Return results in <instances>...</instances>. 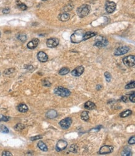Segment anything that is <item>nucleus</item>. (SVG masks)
<instances>
[{
	"mask_svg": "<svg viewBox=\"0 0 135 156\" xmlns=\"http://www.w3.org/2000/svg\"><path fill=\"white\" fill-rule=\"evenodd\" d=\"M128 143H129V144H135V137L134 136L131 137V138L130 139H129V141H128Z\"/></svg>",
	"mask_w": 135,
	"mask_h": 156,
	"instance_id": "34",
	"label": "nucleus"
},
{
	"mask_svg": "<svg viewBox=\"0 0 135 156\" xmlns=\"http://www.w3.org/2000/svg\"><path fill=\"white\" fill-rule=\"evenodd\" d=\"M132 113H133V112H132L131 110H127L126 111L121 113L120 114V116H121V118H126V117H128L129 116H130Z\"/></svg>",
	"mask_w": 135,
	"mask_h": 156,
	"instance_id": "25",
	"label": "nucleus"
},
{
	"mask_svg": "<svg viewBox=\"0 0 135 156\" xmlns=\"http://www.w3.org/2000/svg\"><path fill=\"white\" fill-rule=\"evenodd\" d=\"M105 78H106V80L108 82H110L111 81V79H112V75H111V74L109 73V72H106L105 73Z\"/></svg>",
	"mask_w": 135,
	"mask_h": 156,
	"instance_id": "32",
	"label": "nucleus"
},
{
	"mask_svg": "<svg viewBox=\"0 0 135 156\" xmlns=\"http://www.w3.org/2000/svg\"><path fill=\"white\" fill-rule=\"evenodd\" d=\"M84 108L87 110H94V109L96 108V105L93 102L90 101H88L87 102L85 103L84 105Z\"/></svg>",
	"mask_w": 135,
	"mask_h": 156,
	"instance_id": "16",
	"label": "nucleus"
},
{
	"mask_svg": "<svg viewBox=\"0 0 135 156\" xmlns=\"http://www.w3.org/2000/svg\"><path fill=\"white\" fill-rule=\"evenodd\" d=\"M69 150H70L71 152L73 153L77 152V151H78V146H77V145L75 144H72L70 147V148H69Z\"/></svg>",
	"mask_w": 135,
	"mask_h": 156,
	"instance_id": "28",
	"label": "nucleus"
},
{
	"mask_svg": "<svg viewBox=\"0 0 135 156\" xmlns=\"http://www.w3.org/2000/svg\"><path fill=\"white\" fill-rule=\"evenodd\" d=\"M67 146V142L65 141V140L61 139L57 142L56 144V150L57 151L60 152L64 150Z\"/></svg>",
	"mask_w": 135,
	"mask_h": 156,
	"instance_id": "10",
	"label": "nucleus"
},
{
	"mask_svg": "<svg viewBox=\"0 0 135 156\" xmlns=\"http://www.w3.org/2000/svg\"><path fill=\"white\" fill-rule=\"evenodd\" d=\"M46 116L49 119H53L57 116V112L54 110H50L47 113Z\"/></svg>",
	"mask_w": 135,
	"mask_h": 156,
	"instance_id": "18",
	"label": "nucleus"
},
{
	"mask_svg": "<svg viewBox=\"0 0 135 156\" xmlns=\"http://www.w3.org/2000/svg\"><path fill=\"white\" fill-rule=\"evenodd\" d=\"M70 72V69L69 68H67V67H64V68H61V70L59 72V74L61 75H65L67 73H69Z\"/></svg>",
	"mask_w": 135,
	"mask_h": 156,
	"instance_id": "23",
	"label": "nucleus"
},
{
	"mask_svg": "<svg viewBox=\"0 0 135 156\" xmlns=\"http://www.w3.org/2000/svg\"><path fill=\"white\" fill-rule=\"evenodd\" d=\"M18 110L21 113H26L28 111V107L26 105L22 103V104H20L18 106Z\"/></svg>",
	"mask_w": 135,
	"mask_h": 156,
	"instance_id": "19",
	"label": "nucleus"
},
{
	"mask_svg": "<svg viewBox=\"0 0 135 156\" xmlns=\"http://www.w3.org/2000/svg\"><path fill=\"white\" fill-rule=\"evenodd\" d=\"M42 138V136L41 135H38V136H36L34 137H32V138H30V139L31 140V141H36V140H38V139H41Z\"/></svg>",
	"mask_w": 135,
	"mask_h": 156,
	"instance_id": "33",
	"label": "nucleus"
},
{
	"mask_svg": "<svg viewBox=\"0 0 135 156\" xmlns=\"http://www.w3.org/2000/svg\"><path fill=\"white\" fill-rule=\"evenodd\" d=\"M117 8V5L115 3L113 2V1H107L105 5V9H106V12L109 14L113 13L115 10Z\"/></svg>",
	"mask_w": 135,
	"mask_h": 156,
	"instance_id": "7",
	"label": "nucleus"
},
{
	"mask_svg": "<svg viewBox=\"0 0 135 156\" xmlns=\"http://www.w3.org/2000/svg\"><path fill=\"white\" fill-rule=\"evenodd\" d=\"M17 38H18L19 41L22 42H24L26 41V39H27V36H26L25 34H19L17 36Z\"/></svg>",
	"mask_w": 135,
	"mask_h": 156,
	"instance_id": "26",
	"label": "nucleus"
},
{
	"mask_svg": "<svg viewBox=\"0 0 135 156\" xmlns=\"http://www.w3.org/2000/svg\"><path fill=\"white\" fill-rule=\"evenodd\" d=\"M0 37H1V31H0Z\"/></svg>",
	"mask_w": 135,
	"mask_h": 156,
	"instance_id": "44",
	"label": "nucleus"
},
{
	"mask_svg": "<svg viewBox=\"0 0 135 156\" xmlns=\"http://www.w3.org/2000/svg\"><path fill=\"white\" fill-rule=\"evenodd\" d=\"M39 44V40L38 39H33L32 41L28 42L27 47L28 49H34L37 47Z\"/></svg>",
	"mask_w": 135,
	"mask_h": 156,
	"instance_id": "13",
	"label": "nucleus"
},
{
	"mask_svg": "<svg viewBox=\"0 0 135 156\" xmlns=\"http://www.w3.org/2000/svg\"><path fill=\"white\" fill-rule=\"evenodd\" d=\"M14 71H15V69H14V68H9V69L6 70L4 72V74H5V75H9L11 73H13Z\"/></svg>",
	"mask_w": 135,
	"mask_h": 156,
	"instance_id": "30",
	"label": "nucleus"
},
{
	"mask_svg": "<svg viewBox=\"0 0 135 156\" xmlns=\"http://www.w3.org/2000/svg\"><path fill=\"white\" fill-rule=\"evenodd\" d=\"M37 146H38V147L41 150H42V151L47 152L48 150L47 146L44 142H43L42 141H39V142H38V144H37Z\"/></svg>",
	"mask_w": 135,
	"mask_h": 156,
	"instance_id": "20",
	"label": "nucleus"
},
{
	"mask_svg": "<svg viewBox=\"0 0 135 156\" xmlns=\"http://www.w3.org/2000/svg\"><path fill=\"white\" fill-rule=\"evenodd\" d=\"M24 68H26L28 70H33V67L31 65H25Z\"/></svg>",
	"mask_w": 135,
	"mask_h": 156,
	"instance_id": "40",
	"label": "nucleus"
},
{
	"mask_svg": "<svg viewBox=\"0 0 135 156\" xmlns=\"http://www.w3.org/2000/svg\"><path fill=\"white\" fill-rule=\"evenodd\" d=\"M121 155L123 156H131L132 155V150L129 147H125L121 152Z\"/></svg>",
	"mask_w": 135,
	"mask_h": 156,
	"instance_id": "17",
	"label": "nucleus"
},
{
	"mask_svg": "<svg viewBox=\"0 0 135 156\" xmlns=\"http://www.w3.org/2000/svg\"><path fill=\"white\" fill-rule=\"evenodd\" d=\"M14 128L16 131H21V130L24 129V125L23 124L18 123V124H17L15 126H14Z\"/></svg>",
	"mask_w": 135,
	"mask_h": 156,
	"instance_id": "27",
	"label": "nucleus"
},
{
	"mask_svg": "<svg viewBox=\"0 0 135 156\" xmlns=\"http://www.w3.org/2000/svg\"><path fill=\"white\" fill-rule=\"evenodd\" d=\"M2 155L3 156H12L13 155H12V154L10 152L5 150V151L3 152Z\"/></svg>",
	"mask_w": 135,
	"mask_h": 156,
	"instance_id": "35",
	"label": "nucleus"
},
{
	"mask_svg": "<svg viewBox=\"0 0 135 156\" xmlns=\"http://www.w3.org/2000/svg\"><path fill=\"white\" fill-rule=\"evenodd\" d=\"M114 147L112 146H103L100 148L99 150L100 154H110L113 151Z\"/></svg>",
	"mask_w": 135,
	"mask_h": 156,
	"instance_id": "11",
	"label": "nucleus"
},
{
	"mask_svg": "<svg viewBox=\"0 0 135 156\" xmlns=\"http://www.w3.org/2000/svg\"><path fill=\"white\" fill-rule=\"evenodd\" d=\"M81 118L85 121H87L89 120V113L86 111H84L81 114Z\"/></svg>",
	"mask_w": 135,
	"mask_h": 156,
	"instance_id": "24",
	"label": "nucleus"
},
{
	"mask_svg": "<svg viewBox=\"0 0 135 156\" xmlns=\"http://www.w3.org/2000/svg\"><path fill=\"white\" fill-rule=\"evenodd\" d=\"M0 132H1V133H6V134H7V133H9V129H8V127H6L5 126L2 125V126H0Z\"/></svg>",
	"mask_w": 135,
	"mask_h": 156,
	"instance_id": "29",
	"label": "nucleus"
},
{
	"mask_svg": "<svg viewBox=\"0 0 135 156\" xmlns=\"http://www.w3.org/2000/svg\"><path fill=\"white\" fill-rule=\"evenodd\" d=\"M58 18L61 21H63V22L67 21H69V19H70V14L67 13H62V14L59 15Z\"/></svg>",
	"mask_w": 135,
	"mask_h": 156,
	"instance_id": "15",
	"label": "nucleus"
},
{
	"mask_svg": "<svg viewBox=\"0 0 135 156\" xmlns=\"http://www.w3.org/2000/svg\"><path fill=\"white\" fill-rule=\"evenodd\" d=\"M0 75H1V73H0Z\"/></svg>",
	"mask_w": 135,
	"mask_h": 156,
	"instance_id": "45",
	"label": "nucleus"
},
{
	"mask_svg": "<svg viewBox=\"0 0 135 156\" xmlns=\"http://www.w3.org/2000/svg\"><path fill=\"white\" fill-rule=\"evenodd\" d=\"M84 67L83 66H78L76 67L74 70L72 71L71 74L73 76H79L84 73Z\"/></svg>",
	"mask_w": 135,
	"mask_h": 156,
	"instance_id": "12",
	"label": "nucleus"
},
{
	"mask_svg": "<svg viewBox=\"0 0 135 156\" xmlns=\"http://www.w3.org/2000/svg\"><path fill=\"white\" fill-rule=\"evenodd\" d=\"M85 32L83 30H77L75 31L74 33L70 36V40L72 43L74 44H78L84 41V36Z\"/></svg>",
	"mask_w": 135,
	"mask_h": 156,
	"instance_id": "1",
	"label": "nucleus"
},
{
	"mask_svg": "<svg viewBox=\"0 0 135 156\" xmlns=\"http://www.w3.org/2000/svg\"><path fill=\"white\" fill-rule=\"evenodd\" d=\"M37 59L41 62H45L48 60V56L44 52L42 51H40L37 53Z\"/></svg>",
	"mask_w": 135,
	"mask_h": 156,
	"instance_id": "14",
	"label": "nucleus"
},
{
	"mask_svg": "<svg viewBox=\"0 0 135 156\" xmlns=\"http://www.w3.org/2000/svg\"><path fill=\"white\" fill-rule=\"evenodd\" d=\"M42 1H47V0H42Z\"/></svg>",
	"mask_w": 135,
	"mask_h": 156,
	"instance_id": "43",
	"label": "nucleus"
},
{
	"mask_svg": "<svg viewBox=\"0 0 135 156\" xmlns=\"http://www.w3.org/2000/svg\"><path fill=\"white\" fill-rule=\"evenodd\" d=\"M129 99L131 102H133V103H135V95H134V93L129 96Z\"/></svg>",
	"mask_w": 135,
	"mask_h": 156,
	"instance_id": "36",
	"label": "nucleus"
},
{
	"mask_svg": "<svg viewBox=\"0 0 135 156\" xmlns=\"http://www.w3.org/2000/svg\"><path fill=\"white\" fill-rule=\"evenodd\" d=\"M102 88L103 87L101 85H97V87H96V89H97V90H101Z\"/></svg>",
	"mask_w": 135,
	"mask_h": 156,
	"instance_id": "42",
	"label": "nucleus"
},
{
	"mask_svg": "<svg viewBox=\"0 0 135 156\" xmlns=\"http://www.w3.org/2000/svg\"><path fill=\"white\" fill-rule=\"evenodd\" d=\"M134 81H133L132 82L128 83L125 86V89H131V88H134Z\"/></svg>",
	"mask_w": 135,
	"mask_h": 156,
	"instance_id": "31",
	"label": "nucleus"
},
{
	"mask_svg": "<svg viewBox=\"0 0 135 156\" xmlns=\"http://www.w3.org/2000/svg\"><path fill=\"white\" fill-rule=\"evenodd\" d=\"M95 36H96V33H92V32H87V33H85L84 36V41L92 38V37H94Z\"/></svg>",
	"mask_w": 135,
	"mask_h": 156,
	"instance_id": "21",
	"label": "nucleus"
},
{
	"mask_svg": "<svg viewBox=\"0 0 135 156\" xmlns=\"http://www.w3.org/2000/svg\"><path fill=\"white\" fill-rule=\"evenodd\" d=\"M9 117H7V116H3L2 118H1L0 119V121H9Z\"/></svg>",
	"mask_w": 135,
	"mask_h": 156,
	"instance_id": "39",
	"label": "nucleus"
},
{
	"mask_svg": "<svg viewBox=\"0 0 135 156\" xmlns=\"http://www.w3.org/2000/svg\"><path fill=\"white\" fill-rule=\"evenodd\" d=\"M9 12H10V9L9 8H6L3 9V14H8Z\"/></svg>",
	"mask_w": 135,
	"mask_h": 156,
	"instance_id": "38",
	"label": "nucleus"
},
{
	"mask_svg": "<svg viewBox=\"0 0 135 156\" xmlns=\"http://www.w3.org/2000/svg\"><path fill=\"white\" fill-rule=\"evenodd\" d=\"M108 41L106 38L101 36H98L96 39V41L95 42L94 45L98 47H104L108 45Z\"/></svg>",
	"mask_w": 135,
	"mask_h": 156,
	"instance_id": "5",
	"label": "nucleus"
},
{
	"mask_svg": "<svg viewBox=\"0 0 135 156\" xmlns=\"http://www.w3.org/2000/svg\"><path fill=\"white\" fill-rule=\"evenodd\" d=\"M59 44V40L57 38H50L47 39L46 45L49 48H54Z\"/></svg>",
	"mask_w": 135,
	"mask_h": 156,
	"instance_id": "9",
	"label": "nucleus"
},
{
	"mask_svg": "<svg viewBox=\"0 0 135 156\" xmlns=\"http://www.w3.org/2000/svg\"><path fill=\"white\" fill-rule=\"evenodd\" d=\"M17 6L19 9H21V11H26L28 9L27 6L25 5L24 3H22L20 2L19 0H18V3H17Z\"/></svg>",
	"mask_w": 135,
	"mask_h": 156,
	"instance_id": "22",
	"label": "nucleus"
},
{
	"mask_svg": "<svg viewBox=\"0 0 135 156\" xmlns=\"http://www.w3.org/2000/svg\"><path fill=\"white\" fill-rule=\"evenodd\" d=\"M42 85H43L44 86H45V87H50L51 83L49 82L48 80H44L43 82H42Z\"/></svg>",
	"mask_w": 135,
	"mask_h": 156,
	"instance_id": "37",
	"label": "nucleus"
},
{
	"mask_svg": "<svg viewBox=\"0 0 135 156\" xmlns=\"http://www.w3.org/2000/svg\"><path fill=\"white\" fill-rule=\"evenodd\" d=\"M72 123V119L70 118H67L59 122V125L64 129H67L70 127Z\"/></svg>",
	"mask_w": 135,
	"mask_h": 156,
	"instance_id": "6",
	"label": "nucleus"
},
{
	"mask_svg": "<svg viewBox=\"0 0 135 156\" xmlns=\"http://www.w3.org/2000/svg\"><path fill=\"white\" fill-rule=\"evenodd\" d=\"M91 8L89 5H83L77 8V13L80 17H84L88 15L90 11Z\"/></svg>",
	"mask_w": 135,
	"mask_h": 156,
	"instance_id": "2",
	"label": "nucleus"
},
{
	"mask_svg": "<svg viewBox=\"0 0 135 156\" xmlns=\"http://www.w3.org/2000/svg\"><path fill=\"white\" fill-rule=\"evenodd\" d=\"M129 47L127 46H121L120 47L117 48L114 52L115 56H121V55H124L126 54L127 52L129 51Z\"/></svg>",
	"mask_w": 135,
	"mask_h": 156,
	"instance_id": "8",
	"label": "nucleus"
},
{
	"mask_svg": "<svg viewBox=\"0 0 135 156\" xmlns=\"http://www.w3.org/2000/svg\"><path fill=\"white\" fill-rule=\"evenodd\" d=\"M54 92L56 95L62 97H67L70 95V91L69 90L62 87H58L55 88Z\"/></svg>",
	"mask_w": 135,
	"mask_h": 156,
	"instance_id": "3",
	"label": "nucleus"
},
{
	"mask_svg": "<svg viewBox=\"0 0 135 156\" xmlns=\"http://www.w3.org/2000/svg\"><path fill=\"white\" fill-rule=\"evenodd\" d=\"M121 100L124 102H126L128 101V98L126 96H123L122 98H121Z\"/></svg>",
	"mask_w": 135,
	"mask_h": 156,
	"instance_id": "41",
	"label": "nucleus"
},
{
	"mask_svg": "<svg viewBox=\"0 0 135 156\" xmlns=\"http://www.w3.org/2000/svg\"><path fill=\"white\" fill-rule=\"evenodd\" d=\"M123 62L127 67H132L134 66L135 64V57L134 56H128L123 59Z\"/></svg>",
	"mask_w": 135,
	"mask_h": 156,
	"instance_id": "4",
	"label": "nucleus"
}]
</instances>
